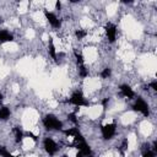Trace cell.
I'll list each match as a JSON object with an SVG mask.
<instances>
[{"mask_svg":"<svg viewBox=\"0 0 157 157\" xmlns=\"http://www.w3.org/2000/svg\"><path fill=\"white\" fill-rule=\"evenodd\" d=\"M43 124L47 130H61L63 123L53 114H48L43 119Z\"/></svg>","mask_w":157,"mask_h":157,"instance_id":"obj_1","label":"cell"},{"mask_svg":"<svg viewBox=\"0 0 157 157\" xmlns=\"http://www.w3.org/2000/svg\"><path fill=\"white\" fill-rule=\"evenodd\" d=\"M126 148H128V139H124L123 142H121V145H120V153L124 155V152L126 151Z\"/></svg>","mask_w":157,"mask_h":157,"instance_id":"obj_17","label":"cell"},{"mask_svg":"<svg viewBox=\"0 0 157 157\" xmlns=\"http://www.w3.org/2000/svg\"><path fill=\"white\" fill-rule=\"evenodd\" d=\"M55 6H56V9H58V10H60V7H61V4H60V1H56Z\"/></svg>","mask_w":157,"mask_h":157,"instance_id":"obj_23","label":"cell"},{"mask_svg":"<svg viewBox=\"0 0 157 157\" xmlns=\"http://www.w3.org/2000/svg\"><path fill=\"white\" fill-rule=\"evenodd\" d=\"M75 34H76V37H77L78 39H82V38L86 36V32H85V31H82V29H78V31H76V32H75Z\"/></svg>","mask_w":157,"mask_h":157,"instance_id":"obj_18","label":"cell"},{"mask_svg":"<svg viewBox=\"0 0 157 157\" xmlns=\"http://www.w3.org/2000/svg\"><path fill=\"white\" fill-rule=\"evenodd\" d=\"M120 92H121V94H123L124 97H126V98H132V97L135 96L134 91L131 90V87H130L129 85H121V86H120Z\"/></svg>","mask_w":157,"mask_h":157,"instance_id":"obj_8","label":"cell"},{"mask_svg":"<svg viewBox=\"0 0 157 157\" xmlns=\"http://www.w3.org/2000/svg\"><path fill=\"white\" fill-rule=\"evenodd\" d=\"M78 72H80V75H81L82 77H86V76L88 75V71H87V69L85 67V65H78Z\"/></svg>","mask_w":157,"mask_h":157,"instance_id":"obj_15","label":"cell"},{"mask_svg":"<svg viewBox=\"0 0 157 157\" xmlns=\"http://www.w3.org/2000/svg\"><path fill=\"white\" fill-rule=\"evenodd\" d=\"M134 110H137L140 113H142L145 117H147L150 114V110H148V104L141 98V97H137L136 101H135V104L132 105Z\"/></svg>","mask_w":157,"mask_h":157,"instance_id":"obj_4","label":"cell"},{"mask_svg":"<svg viewBox=\"0 0 157 157\" xmlns=\"http://www.w3.org/2000/svg\"><path fill=\"white\" fill-rule=\"evenodd\" d=\"M48 52L50 54V56L56 61V52H55V45L53 43V39L49 38V43H48Z\"/></svg>","mask_w":157,"mask_h":157,"instance_id":"obj_10","label":"cell"},{"mask_svg":"<svg viewBox=\"0 0 157 157\" xmlns=\"http://www.w3.org/2000/svg\"><path fill=\"white\" fill-rule=\"evenodd\" d=\"M69 119L72 121V123H77V119H76V112H72V113H70L69 114Z\"/></svg>","mask_w":157,"mask_h":157,"instance_id":"obj_19","label":"cell"},{"mask_svg":"<svg viewBox=\"0 0 157 157\" xmlns=\"http://www.w3.org/2000/svg\"><path fill=\"white\" fill-rule=\"evenodd\" d=\"M105 33H107L108 40H109L110 43H113V42L115 40V38H117V27H115V25L108 23V25L105 26Z\"/></svg>","mask_w":157,"mask_h":157,"instance_id":"obj_7","label":"cell"},{"mask_svg":"<svg viewBox=\"0 0 157 157\" xmlns=\"http://www.w3.org/2000/svg\"><path fill=\"white\" fill-rule=\"evenodd\" d=\"M28 136H29V137H32L34 141H37V136H36V135H33L32 132H28Z\"/></svg>","mask_w":157,"mask_h":157,"instance_id":"obj_22","label":"cell"},{"mask_svg":"<svg viewBox=\"0 0 157 157\" xmlns=\"http://www.w3.org/2000/svg\"><path fill=\"white\" fill-rule=\"evenodd\" d=\"M10 109L7 108V107H1L0 108V120H6V119H9V117H10Z\"/></svg>","mask_w":157,"mask_h":157,"instance_id":"obj_11","label":"cell"},{"mask_svg":"<svg viewBox=\"0 0 157 157\" xmlns=\"http://www.w3.org/2000/svg\"><path fill=\"white\" fill-rule=\"evenodd\" d=\"M63 157H67V156H66V155H64V156H63Z\"/></svg>","mask_w":157,"mask_h":157,"instance_id":"obj_26","label":"cell"},{"mask_svg":"<svg viewBox=\"0 0 157 157\" xmlns=\"http://www.w3.org/2000/svg\"><path fill=\"white\" fill-rule=\"evenodd\" d=\"M43 146H44L45 152H47L49 156L55 155V153L58 152V150H59V147H58V145L55 144V141H54L53 139H50V137H45V139H44Z\"/></svg>","mask_w":157,"mask_h":157,"instance_id":"obj_3","label":"cell"},{"mask_svg":"<svg viewBox=\"0 0 157 157\" xmlns=\"http://www.w3.org/2000/svg\"><path fill=\"white\" fill-rule=\"evenodd\" d=\"M69 102L71 104L76 105V107H86V105H88V102L86 101V98L83 97V94L81 92H78V91H76V92H74L71 94Z\"/></svg>","mask_w":157,"mask_h":157,"instance_id":"obj_2","label":"cell"},{"mask_svg":"<svg viewBox=\"0 0 157 157\" xmlns=\"http://www.w3.org/2000/svg\"><path fill=\"white\" fill-rule=\"evenodd\" d=\"M1 99H2V93L0 92V101H1Z\"/></svg>","mask_w":157,"mask_h":157,"instance_id":"obj_25","label":"cell"},{"mask_svg":"<svg viewBox=\"0 0 157 157\" xmlns=\"http://www.w3.org/2000/svg\"><path fill=\"white\" fill-rule=\"evenodd\" d=\"M0 156L1 157H17V156H15V155H12L11 152H9L5 147H2V146H0Z\"/></svg>","mask_w":157,"mask_h":157,"instance_id":"obj_13","label":"cell"},{"mask_svg":"<svg viewBox=\"0 0 157 157\" xmlns=\"http://www.w3.org/2000/svg\"><path fill=\"white\" fill-rule=\"evenodd\" d=\"M150 87H151L152 90H155V91H157V81H152V82L150 83Z\"/></svg>","mask_w":157,"mask_h":157,"instance_id":"obj_21","label":"cell"},{"mask_svg":"<svg viewBox=\"0 0 157 157\" xmlns=\"http://www.w3.org/2000/svg\"><path fill=\"white\" fill-rule=\"evenodd\" d=\"M13 134H15V141H16L17 144L21 142L22 139H23V132H22V130H21L18 126H16V128H13Z\"/></svg>","mask_w":157,"mask_h":157,"instance_id":"obj_12","label":"cell"},{"mask_svg":"<svg viewBox=\"0 0 157 157\" xmlns=\"http://www.w3.org/2000/svg\"><path fill=\"white\" fill-rule=\"evenodd\" d=\"M142 157H155V152L151 151V150H147L146 152H144Z\"/></svg>","mask_w":157,"mask_h":157,"instance_id":"obj_20","label":"cell"},{"mask_svg":"<svg viewBox=\"0 0 157 157\" xmlns=\"http://www.w3.org/2000/svg\"><path fill=\"white\" fill-rule=\"evenodd\" d=\"M101 131H102V136H103L104 140H110L115 134V124L112 123V124L102 125L101 126Z\"/></svg>","mask_w":157,"mask_h":157,"instance_id":"obj_5","label":"cell"},{"mask_svg":"<svg viewBox=\"0 0 157 157\" xmlns=\"http://www.w3.org/2000/svg\"><path fill=\"white\" fill-rule=\"evenodd\" d=\"M74 55L76 58V61H77V65H83V56L77 53V50H74Z\"/></svg>","mask_w":157,"mask_h":157,"instance_id":"obj_14","label":"cell"},{"mask_svg":"<svg viewBox=\"0 0 157 157\" xmlns=\"http://www.w3.org/2000/svg\"><path fill=\"white\" fill-rule=\"evenodd\" d=\"M110 74H112V70H110L109 67H105V69H103V71L101 72V76H102L103 78H108V77L110 76Z\"/></svg>","mask_w":157,"mask_h":157,"instance_id":"obj_16","label":"cell"},{"mask_svg":"<svg viewBox=\"0 0 157 157\" xmlns=\"http://www.w3.org/2000/svg\"><path fill=\"white\" fill-rule=\"evenodd\" d=\"M44 16H45L47 21H48L54 28H59V27H60V21H59V18H58L53 12H49L48 10H44Z\"/></svg>","mask_w":157,"mask_h":157,"instance_id":"obj_6","label":"cell"},{"mask_svg":"<svg viewBox=\"0 0 157 157\" xmlns=\"http://www.w3.org/2000/svg\"><path fill=\"white\" fill-rule=\"evenodd\" d=\"M13 40V36L4 29H0V43H6V42H12Z\"/></svg>","mask_w":157,"mask_h":157,"instance_id":"obj_9","label":"cell"},{"mask_svg":"<svg viewBox=\"0 0 157 157\" xmlns=\"http://www.w3.org/2000/svg\"><path fill=\"white\" fill-rule=\"evenodd\" d=\"M76 157H85V156H83V153H82V152L77 151V153H76Z\"/></svg>","mask_w":157,"mask_h":157,"instance_id":"obj_24","label":"cell"}]
</instances>
